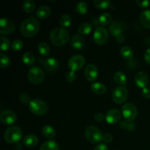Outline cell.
I'll use <instances>...</instances> for the list:
<instances>
[{"label":"cell","mask_w":150,"mask_h":150,"mask_svg":"<svg viewBox=\"0 0 150 150\" xmlns=\"http://www.w3.org/2000/svg\"><path fill=\"white\" fill-rule=\"evenodd\" d=\"M27 76L31 83L33 84H39L43 81L45 79V73L40 67H33L29 70Z\"/></svg>","instance_id":"8992f818"},{"label":"cell","mask_w":150,"mask_h":150,"mask_svg":"<svg viewBox=\"0 0 150 150\" xmlns=\"http://www.w3.org/2000/svg\"><path fill=\"white\" fill-rule=\"evenodd\" d=\"M36 3L33 0H25L23 2V10L26 13H32L35 10Z\"/></svg>","instance_id":"f1b7e54d"},{"label":"cell","mask_w":150,"mask_h":150,"mask_svg":"<svg viewBox=\"0 0 150 150\" xmlns=\"http://www.w3.org/2000/svg\"><path fill=\"white\" fill-rule=\"evenodd\" d=\"M23 132L18 126H11L6 129L4 133V139L7 143L15 144L18 143L22 139Z\"/></svg>","instance_id":"3957f363"},{"label":"cell","mask_w":150,"mask_h":150,"mask_svg":"<svg viewBox=\"0 0 150 150\" xmlns=\"http://www.w3.org/2000/svg\"><path fill=\"white\" fill-rule=\"evenodd\" d=\"M144 60L147 64H150V48H148L144 54Z\"/></svg>","instance_id":"f6af8a7d"},{"label":"cell","mask_w":150,"mask_h":150,"mask_svg":"<svg viewBox=\"0 0 150 150\" xmlns=\"http://www.w3.org/2000/svg\"><path fill=\"white\" fill-rule=\"evenodd\" d=\"M94 150H108V147L105 144H99L95 146Z\"/></svg>","instance_id":"bcb514c9"},{"label":"cell","mask_w":150,"mask_h":150,"mask_svg":"<svg viewBox=\"0 0 150 150\" xmlns=\"http://www.w3.org/2000/svg\"><path fill=\"white\" fill-rule=\"evenodd\" d=\"M120 127L121 129H125L127 130H133L136 127V125L132 122H128L124 120L121 121L120 123Z\"/></svg>","instance_id":"8d00e7d4"},{"label":"cell","mask_w":150,"mask_h":150,"mask_svg":"<svg viewBox=\"0 0 150 150\" xmlns=\"http://www.w3.org/2000/svg\"><path fill=\"white\" fill-rule=\"evenodd\" d=\"M128 97V91L125 86H118L112 93V99L117 104H122L127 100Z\"/></svg>","instance_id":"9c48e42d"},{"label":"cell","mask_w":150,"mask_h":150,"mask_svg":"<svg viewBox=\"0 0 150 150\" xmlns=\"http://www.w3.org/2000/svg\"><path fill=\"white\" fill-rule=\"evenodd\" d=\"M108 38V32L105 28L99 26L95 29L93 35V39L95 43L98 45H103L106 42Z\"/></svg>","instance_id":"8fae6325"},{"label":"cell","mask_w":150,"mask_h":150,"mask_svg":"<svg viewBox=\"0 0 150 150\" xmlns=\"http://www.w3.org/2000/svg\"><path fill=\"white\" fill-rule=\"evenodd\" d=\"M149 1L147 0H144V1H141V0H137L136 1V4H138V6H139L140 7L142 8H145V7H147L149 4Z\"/></svg>","instance_id":"7bdbcfd3"},{"label":"cell","mask_w":150,"mask_h":150,"mask_svg":"<svg viewBox=\"0 0 150 150\" xmlns=\"http://www.w3.org/2000/svg\"><path fill=\"white\" fill-rule=\"evenodd\" d=\"M39 139L35 135L30 134L25 136L23 139V144L25 146L29 148L35 147L38 145Z\"/></svg>","instance_id":"d6986e66"},{"label":"cell","mask_w":150,"mask_h":150,"mask_svg":"<svg viewBox=\"0 0 150 150\" xmlns=\"http://www.w3.org/2000/svg\"><path fill=\"white\" fill-rule=\"evenodd\" d=\"M51 10L49 7L46 5H42L37 10L36 16L40 19H46L50 16Z\"/></svg>","instance_id":"ffe728a7"},{"label":"cell","mask_w":150,"mask_h":150,"mask_svg":"<svg viewBox=\"0 0 150 150\" xmlns=\"http://www.w3.org/2000/svg\"><path fill=\"white\" fill-rule=\"evenodd\" d=\"M87 4L86 2H84V1H80V2H79L76 5V7H75V10H76V13L81 15L86 14L87 13Z\"/></svg>","instance_id":"836d02e7"},{"label":"cell","mask_w":150,"mask_h":150,"mask_svg":"<svg viewBox=\"0 0 150 150\" xmlns=\"http://www.w3.org/2000/svg\"><path fill=\"white\" fill-rule=\"evenodd\" d=\"M40 29V23L36 18L30 17L22 22L20 27L21 33L26 38L34 37Z\"/></svg>","instance_id":"6da1fadb"},{"label":"cell","mask_w":150,"mask_h":150,"mask_svg":"<svg viewBox=\"0 0 150 150\" xmlns=\"http://www.w3.org/2000/svg\"><path fill=\"white\" fill-rule=\"evenodd\" d=\"M142 96L146 99H149L150 98V89L148 87H145L142 89Z\"/></svg>","instance_id":"b9f144b4"},{"label":"cell","mask_w":150,"mask_h":150,"mask_svg":"<svg viewBox=\"0 0 150 150\" xmlns=\"http://www.w3.org/2000/svg\"><path fill=\"white\" fill-rule=\"evenodd\" d=\"M142 24L146 29H150V10H144L140 15Z\"/></svg>","instance_id":"7402d4cb"},{"label":"cell","mask_w":150,"mask_h":150,"mask_svg":"<svg viewBox=\"0 0 150 150\" xmlns=\"http://www.w3.org/2000/svg\"><path fill=\"white\" fill-rule=\"evenodd\" d=\"M93 4L95 7L100 10L109 8L111 6V2L109 0H95L93 1Z\"/></svg>","instance_id":"f546056e"},{"label":"cell","mask_w":150,"mask_h":150,"mask_svg":"<svg viewBox=\"0 0 150 150\" xmlns=\"http://www.w3.org/2000/svg\"><path fill=\"white\" fill-rule=\"evenodd\" d=\"M29 108L35 115H44L48 112V105L45 101L40 99H34L29 104Z\"/></svg>","instance_id":"277c9868"},{"label":"cell","mask_w":150,"mask_h":150,"mask_svg":"<svg viewBox=\"0 0 150 150\" xmlns=\"http://www.w3.org/2000/svg\"><path fill=\"white\" fill-rule=\"evenodd\" d=\"M91 89L96 95H104L106 92L107 88L100 82H95L91 84Z\"/></svg>","instance_id":"44dd1931"},{"label":"cell","mask_w":150,"mask_h":150,"mask_svg":"<svg viewBox=\"0 0 150 150\" xmlns=\"http://www.w3.org/2000/svg\"><path fill=\"white\" fill-rule=\"evenodd\" d=\"M84 39L79 35H75L70 39V45L74 49H82L84 46Z\"/></svg>","instance_id":"ac0fdd59"},{"label":"cell","mask_w":150,"mask_h":150,"mask_svg":"<svg viewBox=\"0 0 150 150\" xmlns=\"http://www.w3.org/2000/svg\"><path fill=\"white\" fill-rule=\"evenodd\" d=\"M105 118V116L102 114V113H97L95 115V120H96L98 122H100L103 121L104 119Z\"/></svg>","instance_id":"ee69618b"},{"label":"cell","mask_w":150,"mask_h":150,"mask_svg":"<svg viewBox=\"0 0 150 150\" xmlns=\"http://www.w3.org/2000/svg\"><path fill=\"white\" fill-rule=\"evenodd\" d=\"M44 68L45 69L47 72L48 73H54L58 70L59 67V63L54 57H50L47 59L45 60L43 63Z\"/></svg>","instance_id":"e0dca14e"},{"label":"cell","mask_w":150,"mask_h":150,"mask_svg":"<svg viewBox=\"0 0 150 150\" xmlns=\"http://www.w3.org/2000/svg\"><path fill=\"white\" fill-rule=\"evenodd\" d=\"M49 38L54 45L57 46H62L70 40V34L68 31L64 28L57 27L51 31Z\"/></svg>","instance_id":"7a4b0ae2"},{"label":"cell","mask_w":150,"mask_h":150,"mask_svg":"<svg viewBox=\"0 0 150 150\" xmlns=\"http://www.w3.org/2000/svg\"><path fill=\"white\" fill-rule=\"evenodd\" d=\"M114 79L117 83L120 85H125L127 83V79L126 75L123 72L118 71L114 74Z\"/></svg>","instance_id":"484cf974"},{"label":"cell","mask_w":150,"mask_h":150,"mask_svg":"<svg viewBox=\"0 0 150 150\" xmlns=\"http://www.w3.org/2000/svg\"><path fill=\"white\" fill-rule=\"evenodd\" d=\"M19 100H20V102L22 104H25V105L29 104V103L31 102L30 96L27 93H26V92H22L19 95Z\"/></svg>","instance_id":"f35d334b"},{"label":"cell","mask_w":150,"mask_h":150,"mask_svg":"<svg viewBox=\"0 0 150 150\" xmlns=\"http://www.w3.org/2000/svg\"><path fill=\"white\" fill-rule=\"evenodd\" d=\"M126 29V24L121 21H115L109 26V31L114 37H118L123 35V32Z\"/></svg>","instance_id":"4fadbf2b"},{"label":"cell","mask_w":150,"mask_h":150,"mask_svg":"<svg viewBox=\"0 0 150 150\" xmlns=\"http://www.w3.org/2000/svg\"><path fill=\"white\" fill-rule=\"evenodd\" d=\"M122 114L125 118V120L128 122H133L137 117V108L133 103H127L122 107Z\"/></svg>","instance_id":"52a82bcc"},{"label":"cell","mask_w":150,"mask_h":150,"mask_svg":"<svg viewBox=\"0 0 150 150\" xmlns=\"http://www.w3.org/2000/svg\"><path fill=\"white\" fill-rule=\"evenodd\" d=\"M0 43H1V51H5L10 48V41L7 37L5 36H1L0 38Z\"/></svg>","instance_id":"d590c367"},{"label":"cell","mask_w":150,"mask_h":150,"mask_svg":"<svg viewBox=\"0 0 150 150\" xmlns=\"http://www.w3.org/2000/svg\"><path fill=\"white\" fill-rule=\"evenodd\" d=\"M38 50L39 54L43 57H48L50 54V47L47 42H40L38 45Z\"/></svg>","instance_id":"4316f807"},{"label":"cell","mask_w":150,"mask_h":150,"mask_svg":"<svg viewBox=\"0 0 150 150\" xmlns=\"http://www.w3.org/2000/svg\"><path fill=\"white\" fill-rule=\"evenodd\" d=\"M16 29L14 21L7 18H2L0 20V34L1 36L13 33Z\"/></svg>","instance_id":"30bf717a"},{"label":"cell","mask_w":150,"mask_h":150,"mask_svg":"<svg viewBox=\"0 0 150 150\" xmlns=\"http://www.w3.org/2000/svg\"><path fill=\"white\" fill-rule=\"evenodd\" d=\"M98 67L93 64H89L84 70V75L86 80L90 82L95 81L98 76Z\"/></svg>","instance_id":"9a60e30c"},{"label":"cell","mask_w":150,"mask_h":150,"mask_svg":"<svg viewBox=\"0 0 150 150\" xmlns=\"http://www.w3.org/2000/svg\"><path fill=\"white\" fill-rule=\"evenodd\" d=\"M112 21V16L108 13H103L99 16V23L102 26H106V25L111 23Z\"/></svg>","instance_id":"1f68e13d"},{"label":"cell","mask_w":150,"mask_h":150,"mask_svg":"<svg viewBox=\"0 0 150 150\" xmlns=\"http://www.w3.org/2000/svg\"><path fill=\"white\" fill-rule=\"evenodd\" d=\"M148 81H149V77L145 72H139L135 76V83L138 87L142 88V89L146 87Z\"/></svg>","instance_id":"2e32d148"},{"label":"cell","mask_w":150,"mask_h":150,"mask_svg":"<svg viewBox=\"0 0 150 150\" xmlns=\"http://www.w3.org/2000/svg\"><path fill=\"white\" fill-rule=\"evenodd\" d=\"M86 60L82 55H74L68 60V67L71 71L76 72L81 70L85 64Z\"/></svg>","instance_id":"ba28073f"},{"label":"cell","mask_w":150,"mask_h":150,"mask_svg":"<svg viewBox=\"0 0 150 150\" xmlns=\"http://www.w3.org/2000/svg\"><path fill=\"white\" fill-rule=\"evenodd\" d=\"M102 140L103 141L105 144L111 143V142H112V141H113L112 135L110 134V133H104V134H103Z\"/></svg>","instance_id":"60d3db41"},{"label":"cell","mask_w":150,"mask_h":150,"mask_svg":"<svg viewBox=\"0 0 150 150\" xmlns=\"http://www.w3.org/2000/svg\"><path fill=\"white\" fill-rule=\"evenodd\" d=\"M122 113L117 108H112L109 110L105 114V120L108 124L114 125L119 122L122 117Z\"/></svg>","instance_id":"5bb4252c"},{"label":"cell","mask_w":150,"mask_h":150,"mask_svg":"<svg viewBox=\"0 0 150 150\" xmlns=\"http://www.w3.org/2000/svg\"><path fill=\"white\" fill-rule=\"evenodd\" d=\"M116 39H117V42H119V43H123V42L125 41V36L123 35H120V36L117 37Z\"/></svg>","instance_id":"7dc6e473"},{"label":"cell","mask_w":150,"mask_h":150,"mask_svg":"<svg viewBox=\"0 0 150 150\" xmlns=\"http://www.w3.org/2000/svg\"><path fill=\"white\" fill-rule=\"evenodd\" d=\"M23 46V42H22L21 40H15L12 42L11 48L14 51H18L22 49Z\"/></svg>","instance_id":"74e56055"},{"label":"cell","mask_w":150,"mask_h":150,"mask_svg":"<svg viewBox=\"0 0 150 150\" xmlns=\"http://www.w3.org/2000/svg\"><path fill=\"white\" fill-rule=\"evenodd\" d=\"M65 79L67 82H69V83H73L76 79V72H73V71H71V70H70V71L66 74Z\"/></svg>","instance_id":"ab89813d"},{"label":"cell","mask_w":150,"mask_h":150,"mask_svg":"<svg viewBox=\"0 0 150 150\" xmlns=\"http://www.w3.org/2000/svg\"><path fill=\"white\" fill-rule=\"evenodd\" d=\"M22 60L23 62L26 65H32L35 61V58L34 54L32 52H26L22 56Z\"/></svg>","instance_id":"4dcf8cb0"},{"label":"cell","mask_w":150,"mask_h":150,"mask_svg":"<svg viewBox=\"0 0 150 150\" xmlns=\"http://www.w3.org/2000/svg\"><path fill=\"white\" fill-rule=\"evenodd\" d=\"M85 137L88 142L92 144H97L102 140L103 134L100 130L93 125L88 126L85 130Z\"/></svg>","instance_id":"5b68a950"},{"label":"cell","mask_w":150,"mask_h":150,"mask_svg":"<svg viewBox=\"0 0 150 150\" xmlns=\"http://www.w3.org/2000/svg\"><path fill=\"white\" fill-rule=\"evenodd\" d=\"M22 149V144H20L18 142V143H17L16 144V149L17 150H21Z\"/></svg>","instance_id":"c3c4849f"},{"label":"cell","mask_w":150,"mask_h":150,"mask_svg":"<svg viewBox=\"0 0 150 150\" xmlns=\"http://www.w3.org/2000/svg\"><path fill=\"white\" fill-rule=\"evenodd\" d=\"M92 26L88 22H84L82 23L80 26H79L78 32H79L80 35H87L92 32Z\"/></svg>","instance_id":"cb8c5ba5"},{"label":"cell","mask_w":150,"mask_h":150,"mask_svg":"<svg viewBox=\"0 0 150 150\" xmlns=\"http://www.w3.org/2000/svg\"><path fill=\"white\" fill-rule=\"evenodd\" d=\"M59 144L54 140H49L44 142L41 145L40 150H59Z\"/></svg>","instance_id":"603a6c76"},{"label":"cell","mask_w":150,"mask_h":150,"mask_svg":"<svg viewBox=\"0 0 150 150\" xmlns=\"http://www.w3.org/2000/svg\"><path fill=\"white\" fill-rule=\"evenodd\" d=\"M42 133L44 137L47 138V139H52L55 136L56 131L52 126L45 125L42 127Z\"/></svg>","instance_id":"83f0119b"},{"label":"cell","mask_w":150,"mask_h":150,"mask_svg":"<svg viewBox=\"0 0 150 150\" xmlns=\"http://www.w3.org/2000/svg\"><path fill=\"white\" fill-rule=\"evenodd\" d=\"M17 120V116L16 113L12 110H4L0 114V121L6 125H10L14 124Z\"/></svg>","instance_id":"7c38bea8"},{"label":"cell","mask_w":150,"mask_h":150,"mask_svg":"<svg viewBox=\"0 0 150 150\" xmlns=\"http://www.w3.org/2000/svg\"><path fill=\"white\" fill-rule=\"evenodd\" d=\"M71 22H72L71 17L67 14L62 15L59 18L60 26H61L62 27L64 28H64L69 27V26H70V24H71Z\"/></svg>","instance_id":"d6a6232c"},{"label":"cell","mask_w":150,"mask_h":150,"mask_svg":"<svg viewBox=\"0 0 150 150\" xmlns=\"http://www.w3.org/2000/svg\"><path fill=\"white\" fill-rule=\"evenodd\" d=\"M10 63H11V60H10V57L6 54L1 53L0 54V67L1 68H6V67L10 66Z\"/></svg>","instance_id":"e575fe53"},{"label":"cell","mask_w":150,"mask_h":150,"mask_svg":"<svg viewBox=\"0 0 150 150\" xmlns=\"http://www.w3.org/2000/svg\"><path fill=\"white\" fill-rule=\"evenodd\" d=\"M120 54H121L122 57L127 60H131L133 59L134 57V54L131 48L129 46H123L122 48L120 49Z\"/></svg>","instance_id":"d4e9b609"}]
</instances>
